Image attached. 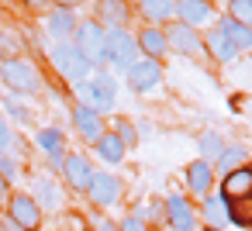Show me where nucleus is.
<instances>
[{
    "mask_svg": "<svg viewBox=\"0 0 252 231\" xmlns=\"http://www.w3.org/2000/svg\"><path fill=\"white\" fill-rule=\"evenodd\" d=\"M0 231H25V228H18L14 221H7V217H4V224H0Z\"/></svg>",
    "mask_w": 252,
    "mask_h": 231,
    "instance_id": "nucleus-38",
    "label": "nucleus"
},
{
    "mask_svg": "<svg viewBox=\"0 0 252 231\" xmlns=\"http://www.w3.org/2000/svg\"><path fill=\"white\" fill-rule=\"evenodd\" d=\"M224 145H228V142H224V135H221V131H214V128H207V131H200V135H197V159H204V162H211V166H214V162H218V155L224 152Z\"/></svg>",
    "mask_w": 252,
    "mask_h": 231,
    "instance_id": "nucleus-29",
    "label": "nucleus"
},
{
    "mask_svg": "<svg viewBox=\"0 0 252 231\" xmlns=\"http://www.w3.org/2000/svg\"><path fill=\"white\" fill-rule=\"evenodd\" d=\"M162 31H166V42H169V56H187V59H197V62L207 59V52H204V31L187 28L180 21H173Z\"/></svg>",
    "mask_w": 252,
    "mask_h": 231,
    "instance_id": "nucleus-9",
    "label": "nucleus"
},
{
    "mask_svg": "<svg viewBox=\"0 0 252 231\" xmlns=\"http://www.w3.org/2000/svg\"><path fill=\"white\" fill-rule=\"evenodd\" d=\"M107 131H111V135H118V142H121L128 152H131V148H138V142H142V138H138L135 121H131V117H125V114H118V117L111 121V128H107Z\"/></svg>",
    "mask_w": 252,
    "mask_h": 231,
    "instance_id": "nucleus-30",
    "label": "nucleus"
},
{
    "mask_svg": "<svg viewBox=\"0 0 252 231\" xmlns=\"http://www.w3.org/2000/svg\"><path fill=\"white\" fill-rule=\"evenodd\" d=\"M45 59H49V66H52V73H56L66 87H76V83H83V80H90V76H94V66H90L76 49H73V42L49 45Z\"/></svg>",
    "mask_w": 252,
    "mask_h": 231,
    "instance_id": "nucleus-4",
    "label": "nucleus"
},
{
    "mask_svg": "<svg viewBox=\"0 0 252 231\" xmlns=\"http://www.w3.org/2000/svg\"><path fill=\"white\" fill-rule=\"evenodd\" d=\"M104 35L107 28L97 21V18H80L76 31H73V49L94 66V73H104L107 69V59H104Z\"/></svg>",
    "mask_w": 252,
    "mask_h": 231,
    "instance_id": "nucleus-5",
    "label": "nucleus"
},
{
    "mask_svg": "<svg viewBox=\"0 0 252 231\" xmlns=\"http://www.w3.org/2000/svg\"><path fill=\"white\" fill-rule=\"evenodd\" d=\"M131 4H121V0H104V4H94V18L104 28H128L131 25Z\"/></svg>",
    "mask_w": 252,
    "mask_h": 231,
    "instance_id": "nucleus-25",
    "label": "nucleus"
},
{
    "mask_svg": "<svg viewBox=\"0 0 252 231\" xmlns=\"http://www.w3.org/2000/svg\"><path fill=\"white\" fill-rule=\"evenodd\" d=\"M35 145H38V152L45 155V162L59 173L63 159L69 155V138H66V131H63V128H56V124H45V128H38V131H35Z\"/></svg>",
    "mask_w": 252,
    "mask_h": 231,
    "instance_id": "nucleus-14",
    "label": "nucleus"
},
{
    "mask_svg": "<svg viewBox=\"0 0 252 231\" xmlns=\"http://www.w3.org/2000/svg\"><path fill=\"white\" fill-rule=\"evenodd\" d=\"M218 193H221L224 200H231V203L252 200V162L242 166V169H235V173H228V176H221Z\"/></svg>",
    "mask_w": 252,
    "mask_h": 231,
    "instance_id": "nucleus-19",
    "label": "nucleus"
},
{
    "mask_svg": "<svg viewBox=\"0 0 252 231\" xmlns=\"http://www.w3.org/2000/svg\"><path fill=\"white\" fill-rule=\"evenodd\" d=\"M204 52H207V62H214V66H231L238 59V52L231 49V42L218 28H207L204 31Z\"/></svg>",
    "mask_w": 252,
    "mask_h": 231,
    "instance_id": "nucleus-24",
    "label": "nucleus"
},
{
    "mask_svg": "<svg viewBox=\"0 0 252 231\" xmlns=\"http://www.w3.org/2000/svg\"><path fill=\"white\" fill-rule=\"evenodd\" d=\"M218 14H221V7L207 4V0H176V21L187 25V28L207 31V28H214Z\"/></svg>",
    "mask_w": 252,
    "mask_h": 231,
    "instance_id": "nucleus-13",
    "label": "nucleus"
},
{
    "mask_svg": "<svg viewBox=\"0 0 252 231\" xmlns=\"http://www.w3.org/2000/svg\"><path fill=\"white\" fill-rule=\"evenodd\" d=\"M76 25H80V18H76V11H73V7H66V4L49 7V11H45V18H42V31H45V38H49L52 45L73 42Z\"/></svg>",
    "mask_w": 252,
    "mask_h": 231,
    "instance_id": "nucleus-11",
    "label": "nucleus"
},
{
    "mask_svg": "<svg viewBox=\"0 0 252 231\" xmlns=\"http://www.w3.org/2000/svg\"><path fill=\"white\" fill-rule=\"evenodd\" d=\"M94 231H118V224L107 217H94Z\"/></svg>",
    "mask_w": 252,
    "mask_h": 231,
    "instance_id": "nucleus-37",
    "label": "nucleus"
},
{
    "mask_svg": "<svg viewBox=\"0 0 252 231\" xmlns=\"http://www.w3.org/2000/svg\"><path fill=\"white\" fill-rule=\"evenodd\" d=\"M128 214H131V217H138V221H145L149 228H162V221H166L162 197H145V200H135Z\"/></svg>",
    "mask_w": 252,
    "mask_h": 231,
    "instance_id": "nucleus-27",
    "label": "nucleus"
},
{
    "mask_svg": "<svg viewBox=\"0 0 252 231\" xmlns=\"http://www.w3.org/2000/svg\"><path fill=\"white\" fill-rule=\"evenodd\" d=\"M131 11L142 18L145 28H169L176 21V0H142L131 4Z\"/></svg>",
    "mask_w": 252,
    "mask_h": 231,
    "instance_id": "nucleus-17",
    "label": "nucleus"
},
{
    "mask_svg": "<svg viewBox=\"0 0 252 231\" xmlns=\"http://www.w3.org/2000/svg\"><path fill=\"white\" fill-rule=\"evenodd\" d=\"M0 104H4V87H0Z\"/></svg>",
    "mask_w": 252,
    "mask_h": 231,
    "instance_id": "nucleus-40",
    "label": "nucleus"
},
{
    "mask_svg": "<svg viewBox=\"0 0 252 231\" xmlns=\"http://www.w3.org/2000/svg\"><path fill=\"white\" fill-rule=\"evenodd\" d=\"M197 221H200V228H228L231 224V200H224L218 190L204 193L197 200Z\"/></svg>",
    "mask_w": 252,
    "mask_h": 231,
    "instance_id": "nucleus-15",
    "label": "nucleus"
},
{
    "mask_svg": "<svg viewBox=\"0 0 252 231\" xmlns=\"http://www.w3.org/2000/svg\"><path fill=\"white\" fill-rule=\"evenodd\" d=\"M18 56H25V42H21L18 35H11V31L0 28V62L18 59Z\"/></svg>",
    "mask_w": 252,
    "mask_h": 231,
    "instance_id": "nucleus-32",
    "label": "nucleus"
},
{
    "mask_svg": "<svg viewBox=\"0 0 252 231\" xmlns=\"http://www.w3.org/2000/svg\"><path fill=\"white\" fill-rule=\"evenodd\" d=\"M11 193H14V186L0 176V214H4V207H7V200H11Z\"/></svg>",
    "mask_w": 252,
    "mask_h": 231,
    "instance_id": "nucleus-36",
    "label": "nucleus"
},
{
    "mask_svg": "<svg viewBox=\"0 0 252 231\" xmlns=\"http://www.w3.org/2000/svg\"><path fill=\"white\" fill-rule=\"evenodd\" d=\"M69 124H73V131H76V138H80L83 145H94V142L107 131L104 117H100L97 111L83 107V104H73V111H69Z\"/></svg>",
    "mask_w": 252,
    "mask_h": 231,
    "instance_id": "nucleus-16",
    "label": "nucleus"
},
{
    "mask_svg": "<svg viewBox=\"0 0 252 231\" xmlns=\"http://www.w3.org/2000/svg\"><path fill=\"white\" fill-rule=\"evenodd\" d=\"M162 207H166V221H162L166 231H200L197 203H193L187 193H180V190L166 193V197H162Z\"/></svg>",
    "mask_w": 252,
    "mask_h": 231,
    "instance_id": "nucleus-7",
    "label": "nucleus"
},
{
    "mask_svg": "<svg viewBox=\"0 0 252 231\" xmlns=\"http://www.w3.org/2000/svg\"><path fill=\"white\" fill-rule=\"evenodd\" d=\"M28 193L35 197V203L42 207V214H45V210L52 214V210H59V207L66 203V197H63V186H59L52 176H35Z\"/></svg>",
    "mask_w": 252,
    "mask_h": 231,
    "instance_id": "nucleus-22",
    "label": "nucleus"
},
{
    "mask_svg": "<svg viewBox=\"0 0 252 231\" xmlns=\"http://www.w3.org/2000/svg\"><path fill=\"white\" fill-rule=\"evenodd\" d=\"M0 114H4L7 121H11V128H32L35 124V114H32V107H28V100H21V97H11V93H4V104H0Z\"/></svg>",
    "mask_w": 252,
    "mask_h": 231,
    "instance_id": "nucleus-28",
    "label": "nucleus"
},
{
    "mask_svg": "<svg viewBox=\"0 0 252 231\" xmlns=\"http://www.w3.org/2000/svg\"><path fill=\"white\" fill-rule=\"evenodd\" d=\"M4 217L14 221V224L25 228V231H38L42 221H45L42 207L35 203V197H32L28 190H14V193H11V200H7V207H4Z\"/></svg>",
    "mask_w": 252,
    "mask_h": 231,
    "instance_id": "nucleus-10",
    "label": "nucleus"
},
{
    "mask_svg": "<svg viewBox=\"0 0 252 231\" xmlns=\"http://www.w3.org/2000/svg\"><path fill=\"white\" fill-rule=\"evenodd\" d=\"M0 176H4L11 186H18V179H21V159L14 152H0Z\"/></svg>",
    "mask_w": 252,
    "mask_h": 231,
    "instance_id": "nucleus-33",
    "label": "nucleus"
},
{
    "mask_svg": "<svg viewBox=\"0 0 252 231\" xmlns=\"http://www.w3.org/2000/svg\"><path fill=\"white\" fill-rule=\"evenodd\" d=\"M87 200H90V207L94 210H114L121 200H125V179L118 176V173H111V169H94V179H90V186H87V193H83Z\"/></svg>",
    "mask_w": 252,
    "mask_h": 231,
    "instance_id": "nucleus-6",
    "label": "nucleus"
},
{
    "mask_svg": "<svg viewBox=\"0 0 252 231\" xmlns=\"http://www.w3.org/2000/svg\"><path fill=\"white\" fill-rule=\"evenodd\" d=\"M152 231H166V228H152Z\"/></svg>",
    "mask_w": 252,
    "mask_h": 231,
    "instance_id": "nucleus-41",
    "label": "nucleus"
},
{
    "mask_svg": "<svg viewBox=\"0 0 252 231\" xmlns=\"http://www.w3.org/2000/svg\"><path fill=\"white\" fill-rule=\"evenodd\" d=\"M166 83V69L162 62H149V59H138L128 73H125V87L135 93V97H156Z\"/></svg>",
    "mask_w": 252,
    "mask_h": 231,
    "instance_id": "nucleus-8",
    "label": "nucleus"
},
{
    "mask_svg": "<svg viewBox=\"0 0 252 231\" xmlns=\"http://www.w3.org/2000/svg\"><path fill=\"white\" fill-rule=\"evenodd\" d=\"M0 224H4V214H0Z\"/></svg>",
    "mask_w": 252,
    "mask_h": 231,
    "instance_id": "nucleus-42",
    "label": "nucleus"
},
{
    "mask_svg": "<svg viewBox=\"0 0 252 231\" xmlns=\"http://www.w3.org/2000/svg\"><path fill=\"white\" fill-rule=\"evenodd\" d=\"M118 231H152L145 221H138V217H131V214H125L121 221H118Z\"/></svg>",
    "mask_w": 252,
    "mask_h": 231,
    "instance_id": "nucleus-35",
    "label": "nucleus"
},
{
    "mask_svg": "<svg viewBox=\"0 0 252 231\" xmlns=\"http://www.w3.org/2000/svg\"><path fill=\"white\" fill-rule=\"evenodd\" d=\"M90 148H94V159L104 162L100 169H111V173H114L118 166H125V159H128V148H125V145L118 142V135H111V131H104Z\"/></svg>",
    "mask_w": 252,
    "mask_h": 231,
    "instance_id": "nucleus-21",
    "label": "nucleus"
},
{
    "mask_svg": "<svg viewBox=\"0 0 252 231\" xmlns=\"http://www.w3.org/2000/svg\"><path fill=\"white\" fill-rule=\"evenodd\" d=\"M94 162H90V155L87 152H69L66 159H63V166H59V176H63V183H66V190L69 193H87V186H90V179H94Z\"/></svg>",
    "mask_w": 252,
    "mask_h": 231,
    "instance_id": "nucleus-12",
    "label": "nucleus"
},
{
    "mask_svg": "<svg viewBox=\"0 0 252 231\" xmlns=\"http://www.w3.org/2000/svg\"><path fill=\"white\" fill-rule=\"evenodd\" d=\"M183 186H187V197H204L214 190V166L204 162V159H193L183 166Z\"/></svg>",
    "mask_w": 252,
    "mask_h": 231,
    "instance_id": "nucleus-18",
    "label": "nucleus"
},
{
    "mask_svg": "<svg viewBox=\"0 0 252 231\" xmlns=\"http://www.w3.org/2000/svg\"><path fill=\"white\" fill-rule=\"evenodd\" d=\"M104 59H107V73L125 76L142 56H138V42L131 28H107L104 35Z\"/></svg>",
    "mask_w": 252,
    "mask_h": 231,
    "instance_id": "nucleus-3",
    "label": "nucleus"
},
{
    "mask_svg": "<svg viewBox=\"0 0 252 231\" xmlns=\"http://www.w3.org/2000/svg\"><path fill=\"white\" fill-rule=\"evenodd\" d=\"M69 93H73V104H83V107H90V111H97L104 117V114H111L118 107V76L107 73V69L94 73L90 80L69 87Z\"/></svg>",
    "mask_w": 252,
    "mask_h": 231,
    "instance_id": "nucleus-2",
    "label": "nucleus"
},
{
    "mask_svg": "<svg viewBox=\"0 0 252 231\" xmlns=\"http://www.w3.org/2000/svg\"><path fill=\"white\" fill-rule=\"evenodd\" d=\"M214 28L231 42V49H235L238 56H249V52H252V28L238 25V21H235V18H228V14H218Z\"/></svg>",
    "mask_w": 252,
    "mask_h": 231,
    "instance_id": "nucleus-23",
    "label": "nucleus"
},
{
    "mask_svg": "<svg viewBox=\"0 0 252 231\" xmlns=\"http://www.w3.org/2000/svg\"><path fill=\"white\" fill-rule=\"evenodd\" d=\"M0 87H4V93L11 97H38L45 93V76L38 69V62L32 56H18V59H7V62H0Z\"/></svg>",
    "mask_w": 252,
    "mask_h": 231,
    "instance_id": "nucleus-1",
    "label": "nucleus"
},
{
    "mask_svg": "<svg viewBox=\"0 0 252 231\" xmlns=\"http://www.w3.org/2000/svg\"><path fill=\"white\" fill-rule=\"evenodd\" d=\"M242 166H249V148H245L242 142H228L224 152H221L218 162H214V176H228V173H235V169H242Z\"/></svg>",
    "mask_w": 252,
    "mask_h": 231,
    "instance_id": "nucleus-26",
    "label": "nucleus"
},
{
    "mask_svg": "<svg viewBox=\"0 0 252 231\" xmlns=\"http://www.w3.org/2000/svg\"><path fill=\"white\" fill-rule=\"evenodd\" d=\"M135 42H138V56L149 59V62H162L169 56V42H166V31L162 28H138L135 31Z\"/></svg>",
    "mask_w": 252,
    "mask_h": 231,
    "instance_id": "nucleus-20",
    "label": "nucleus"
},
{
    "mask_svg": "<svg viewBox=\"0 0 252 231\" xmlns=\"http://www.w3.org/2000/svg\"><path fill=\"white\" fill-rule=\"evenodd\" d=\"M221 14H228L238 25L252 28V0H228V4H221Z\"/></svg>",
    "mask_w": 252,
    "mask_h": 231,
    "instance_id": "nucleus-31",
    "label": "nucleus"
},
{
    "mask_svg": "<svg viewBox=\"0 0 252 231\" xmlns=\"http://www.w3.org/2000/svg\"><path fill=\"white\" fill-rule=\"evenodd\" d=\"M200 231H228V228H200Z\"/></svg>",
    "mask_w": 252,
    "mask_h": 231,
    "instance_id": "nucleus-39",
    "label": "nucleus"
},
{
    "mask_svg": "<svg viewBox=\"0 0 252 231\" xmlns=\"http://www.w3.org/2000/svg\"><path fill=\"white\" fill-rule=\"evenodd\" d=\"M14 142H18V135H14L11 121L0 114V152H11V148H14Z\"/></svg>",
    "mask_w": 252,
    "mask_h": 231,
    "instance_id": "nucleus-34",
    "label": "nucleus"
}]
</instances>
